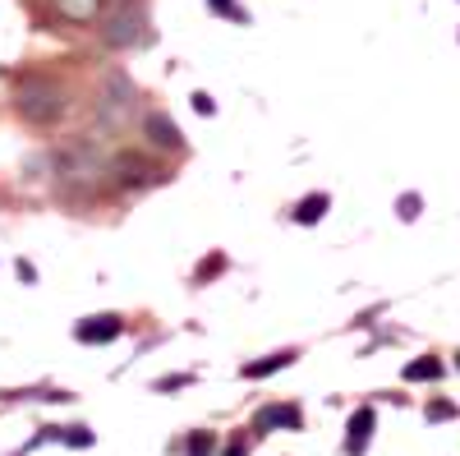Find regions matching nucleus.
<instances>
[{
	"label": "nucleus",
	"instance_id": "f257e3e1",
	"mask_svg": "<svg viewBox=\"0 0 460 456\" xmlns=\"http://www.w3.org/2000/svg\"><path fill=\"white\" fill-rule=\"evenodd\" d=\"M14 106H19V116H23L28 125H56V121H65L69 97H65V88L51 84V79H28V84H19Z\"/></svg>",
	"mask_w": 460,
	"mask_h": 456
},
{
	"label": "nucleus",
	"instance_id": "f03ea898",
	"mask_svg": "<svg viewBox=\"0 0 460 456\" xmlns=\"http://www.w3.org/2000/svg\"><path fill=\"white\" fill-rule=\"evenodd\" d=\"M138 106V88L125 79V74H106L102 88H97V116L106 125H125Z\"/></svg>",
	"mask_w": 460,
	"mask_h": 456
},
{
	"label": "nucleus",
	"instance_id": "7ed1b4c3",
	"mask_svg": "<svg viewBox=\"0 0 460 456\" xmlns=\"http://www.w3.org/2000/svg\"><path fill=\"white\" fill-rule=\"evenodd\" d=\"M97 32H102V42H106L111 51H125V47L147 42V23H143V14H134V10H115V14H106Z\"/></svg>",
	"mask_w": 460,
	"mask_h": 456
},
{
	"label": "nucleus",
	"instance_id": "20e7f679",
	"mask_svg": "<svg viewBox=\"0 0 460 456\" xmlns=\"http://www.w3.org/2000/svg\"><path fill=\"white\" fill-rule=\"evenodd\" d=\"M111 175L120 180V184H129V189H134V184H157V180H162V171L152 166L143 152H120V157L111 162Z\"/></svg>",
	"mask_w": 460,
	"mask_h": 456
},
{
	"label": "nucleus",
	"instance_id": "39448f33",
	"mask_svg": "<svg viewBox=\"0 0 460 456\" xmlns=\"http://www.w3.org/2000/svg\"><path fill=\"white\" fill-rule=\"evenodd\" d=\"M56 166H60V180H93L102 175V162L93 157V148H60L56 152Z\"/></svg>",
	"mask_w": 460,
	"mask_h": 456
},
{
	"label": "nucleus",
	"instance_id": "423d86ee",
	"mask_svg": "<svg viewBox=\"0 0 460 456\" xmlns=\"http://www.w3.org/2000/svg\"><path fill=\"white\" fill-rule=\"evenodd\" d=\"M143 139L152 148H162V152H180L184 148V134L171 116H162V111H152V116H143Z\"/></svg>",
	"mask_w": 460,
	"mask_h": 456
},
{
	"label": "nucleus",
	"instance_id": "0eeeda50",
	"mask_svg": "<svg viewBox=\"0 0 460 456\" xmlns=\"http://www.w3.org/2000/svg\"><path fill=\"white\" fill-rule=\"evenodd\" d=\"M120 332H125V323L115 318V314H102V318H84L79 327H74V336H79L84 346H97V341H102V346H106V341H115V336H120Z\"/></svg>",
	"mask_w": 460,
	"mask_h": 456
},
{
	"label": "nucleus",
	"instance_id": "6e6552de",
	"mask_svg": "<svg viewBox=\"0 0 460 456\" xmlns=\"http://www.w3.org/2000/svg\"><path fill=\"white\" fill-rule=\"evenodd\" d=\"M368 438H373V406H364V410H355V420H350V456H364V447H368Z\"/></svg>",
	"mask_w": 460,
	"mask_h": 456
},
{
	"label": "nucleus",
	"instance_id": "1a4fd4ad",
	"mask_svg": "<svg viewBox=\"0 0 460 456\" xmlns=\"http://www.w3.org/2000/svg\"><path fill=\"white\" fill-rule=\"evenodd\" d=\"M286 364H295V351H277V355H262V360L244 364L240 373H244V378H272V373H281Z\"/></svg>",
	"mask_w": 460,
	"mask_h": 456
},
{
	"label": "nucleus",
	"instance_id": "9d476101",
	"mask_svg": "<svg viewBox=\"0 0 460 456\" xmlns=\"http://www.w3.org/2000/svg\"><path fill=\"white\" fill-rule=\"evenodd\" d=\"M327 208H332L327 194H309V199L295 203V221H299V226H318V221L327 217Z\"/></svg>",
	"mask_w": 460,
	"mask_h": 456
},
{
	"label": "nucleus",
	"instance_id": "9b49d317",
	"mask_svg": "<svg viewBox=\"0 0 460 456\" xmlns=\"http://www.w3.org/2000/svg\"><path fill=\"white\" fill-rule=\"evenodd\" d=\"M258 429H299V410L295 406H267L258 415Z\"/></svg>",
	"mask_w": 460,
	"mask_h": 456
},
{
	"label": "nucleus",
	"instance_id": "f8f14e48",
	"mask_svg": "<svg viewBox=\"0 0 460 456\" xmlns=\"http://www.w3.org/2000/svg\"><path fill=\"white\" fill-rule=\"evenodd\" d=\"M56 10L65 19H74V23H93L97 10H102V0H56Z\"/></svg>",
	"mask_w": 460,
	"mask_h": 456
},
{
	"label": "nucleus",
	"instance_id": "ddd939ff",
	"mask_svg": "<svg viewBox=\"0 0 460 456\" xmlns=\"http://www.w3.org/2000/svg\"><path fill=\"white\" fill-rule=\"evenodd\" d=\"M405 378L410 383H433V378H442V360H433V355L414 360V364H405Z\"/></svg>",
	"mask_w": 460,
	"mask_h": 456
},
{
	"label": "nucleus",
	"instance_id": "4468645a",
	"mask_svg": "<svg viewBox=\"0 0 460 456\" xmlns=\"http://www.w3.org/2000/svg\"><path fill=\"white\" fill-rule=\"evenodd\" d=\"M60 443H69V447H93V434L84 429V425H74V429H51Z\"/></svg>",
	"mask_w": 460,
	"mask_h": 456
},
{
	"label": "nucleus",
	"instance_id": "2eb2a0df",
	"mask_svg": "<svg viewBox=\"0 0 460 456\" xmlns=\"http://www.w3.org/2000/svg\"><path fill=\"white\" fill-rule=\"evenodd\" d=\"M429 420H456V406L451 401H433L429 406Z\"/></svg>",
	"mask_w": 460,
	"mask_h": 456
},
{
	"label": "nucleus",
	"instance_id": "dca6fc26",
	"mask_svg": "<svg viewBox=\"0 0 460 456\" xmlns=\"http://www.w3.org/2000/svg\"><path fill=\"white\" fill-rule=\"evenodd\" d=\"M212 452V438L208 434H194V438H189V456H208Z\"/></svg>",
	"mask_w": 460,
	"mask_h": 456
},
{
	"label": "nucleus",
	"instance_id": "f3484780",
	"mask_svg": "<svg viewBox=\"0 0 460 456\" xmlns=\"http://www.w3.org/2000/svg\"><path fill=\"white\" fill-rule=\"evenodd\" d=\"M396 208H401V217H405V221H414V217H419V194H405Z\"/></svg>",
	"mask_w": 460,
	"mask_h": 456
},
{
	"label": "nucleus",
	"instance_id": "a211bd4d",
	"mask_svg": "<svg viewBox=\"0 0 460 456\" xmlns=\"http://www.w3.org/2000/svg\"><path fill=\"white\" fill-rule=\"evenodd\" d=\"M189 102H194V111H199V116H212V111H217V102H212L208 93H194Z\"/></svg>",
	"mask_w": 460,
	"mask_h": 456
},
{
	"label": "nucleus",
	"instance_id": "6ab92c4d",
	"mask_svg": "<svg viewBox=\"0 0 460 456\" xmlns=\"http://www.w3.org/2000/svg\"><path fill=\"white\" fill-rule=\"evenodd\" d=\"M208 10H217V14H230V19H244L235 5H230V0H208Z\"/></svg>",
	"mask_w": 460,
	"mask_h": 456
},
{
	"label": "nucleus",
	"instance_id": "aec40b11",
	"mask_svg": "<svg viewBox=\"0 0 460 456\" xmlns=\"http://www.w3.org/2000/svg\"><path fill=\"white\" fill-rule=\"evenodd\" d=\"M226 456H244V447H240V443H230V447H226Z\"/></svg>",
	"mask_w": 460,
	"mask_h": 456
},
{
	"label": "nucleus",
	"instance_id": "412c9836",
	"mask_svg": "<svg viewBox=\"0 0 460 456\" xmlns=\"http://www.w3.org/2000/svg\"><path fill=\"white\" fill-rule=\"evenodd\" d=\"M456 369H460V355H456Z\"/></svg>",
	"mask_w": 460,
	"mask_h": 456
}]
</instances>
